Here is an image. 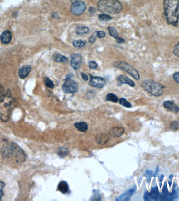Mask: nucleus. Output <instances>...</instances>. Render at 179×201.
Wrapping results in <instances>:
<instances>
[{"label": "nucleus", "mask_w": 179, "mask_h": 201, "mask_svg": "<svg viewBox=\"0 0 179 201\" xmlns=\"http://www.w3.org/2000/svg\"><path fill=\"white\" fill-rule=\"evenodd\" d=\"M165 15L168 24L179 26V0L163 1Z\"/></svg>", "instance_id": "obj_1"}, {"label": "nucleus", "mask_w": 179, "mask_h": 201, "mask_svg": "<svg viewBox=\"0 0 179 201\" xmlns=\"http://www.w3.org/2000/svg\"><path fill=\"white\" fill-rule=\"evenodd\" d=\"M12 104V98L10 90L0 94V119L7 122L10 118Z\"/></svg>", "instance_id": "obj_2"}, {"label": "nucleus", "mask_w": 179, "mask_h": 201, "mask_svg": "<svg viewBox=\"0 0 179 201\" xmlns=\"http://www.w3.org/2000/svg\"><path fill=\"white\" fill-rule=\"evenodd\" d=\"M97 7L102 13L115 14L121 12L123 6L118 0H99Z\"/></svg>", "instance_id": "obj_3"}, {"label": "nucleus", "mask_w": 179, "mask_h": 201, "mask_svg": "<svg viewBox=\"0 0 179 201\" xmlns=\"http://www.w3.org/2000/svg\"><path fill=\"white\" fill-rule=\"evenodd\" d=\"M2 156L5 158H10L15 157L16 160L20 161H23L26 159V155L23 152L20 147L16 144H11L8 146L3 147L1 150Z\"/></svg>", "instance_id": "obj_4"}, {"label": "nucleus", "mask_w": 179, "mask_h": 201, "mask_svg": "<svg viewBox=\"0 0 179 201\" xmlns=\"http://www.w3.org/2000/svg\"><path fill=\"white\" fill-rule=\"evenodd\" d=\"M141 85L144 90L155 97H160L163 93L162 85L153 80H145Z\"/></svg>", "instance_id": "obj_5"}, {"label": "nucleus", "mask_w": 179, "mask_h": 201, "mask_svg": "<svg viewBox=\"0 0 179 201\" xmlns=\"http://www.w3.org/2000/svg\"><path fill=\"white\" fill-rule=\"evenodd\" d=\"M114 67L122 70L125 71L136 80H139L140 79V75L138 71L127 62L122 61H116L114 62Z\"/></svg>", "instance_id": "obj_6"}, {"label": "nucleus", "mask_w": 179, "mask_h": 201, "mask_svg": "<svg viewBox=\"0 0 179 201\" xmlns=\"http://www.w3.org/2000/svg\"><path fill=\"white\" fill-rule=\"evenodd\" d=\"M62 90L66 94H72L77 92L78 87L77 83L69 76L65 78L62 86Z\"/></svg>", "instance_id": "obj_7"}, {"label": "nucleus", "mask_w": 179, "mask_h": 201, "mask_svg": "<svg viewBox=\"0 0 179 201\" xmlns=\"http://www.w3.org/2000/svg\"><path fill=\"white\" fill-rule=\"evenodd\" d=\"M85 4L80 0H76L72 4L71 12L75 15H80L82 14L86 10Z\"/></svg>", "instance_id": "obj_8"}, {"label": "nucleus", "mask_w": 179, "mask_h": 201, "mask_svg": "<svg viewBox=\"0 0 179 201\" xmlns=\"http://www.w3.org/2000/svg\"><path fill=\"white\" fill-rule=\"evenodd\" d=\"M90 80L89 84L92 87H95L96 88H103L106 85V81L105 79L101 77H94L90 74Z\"/></svg>", "instance_id": "obj_9"}, {"label": "nucleus", "mask_w": 179, "mask_h": 201, "mask_svg": "<svg viewBox=\"0 0 179 201\" xmlns=\"http://www.w3.org/2000/svg\"><path fill=\"white\" fill-rule=\"evenodd\" d=\"M82 56L79 54H73L71 55V66L74 70H77L80 69L81 65Z\"/></svg>", "instance_id": "obj_10"}, {"label": "nucleus", "mask_w": 179, "mask_h": 201, "mask_svg": "<svg viewBox=\"0 0 179 201\" xmlns=\"http://www.w3.org/2000/svg\"><path fill=\"white\" fill-rule=\"evenodd\" d=\"M159 200L160 201H173V200L171 193L168 192V187H167L166 182H165L164 184L162 193L160 194Z\"/></svg>", "instance_id": "obj_11"}, {"label": "nucleus", "mask_w": 179, "mask_h": 201, "mask_svg": "<svg viewBox=\"0 0 179 201\" xmlns=\"http://www.w3.org/2000/svg\"><path fill=\"white\" fill-rule=\"evenodd\" d=\"M136 191V188H132L130 190L126 192L125 193H123L120 196L116 199V201H129L131 196Z\"/></svg>", "instance_id": "obj_12"}, {"label": "nucleus", "mask_w": 179, "mask_h": 201, "mask_svg": "<svg viewBox=\"0 0 179 201\" xmlns=\"http://www.w3.org/2000/svg\"><path fill=\"white\" fill-rule=\"evenodd\" d=\"M31 67L30 65H24L19 70L18 75L20 78L24 79L27 77L31 70Z\"/></svg>", "instance_id": "obj_13"}, {"label": "nucleus", "mask_w": 179, "mask_h": 201, "mask_svg": "<svg viewBox=\"0 0 179 201\" xmlns=\"http://www.w3.org/2000/svg\"><path fill=\"white\" fill-rule=\"evenodd\" d=\"M125 132L124 128L122 127H113L109 132V135L113 137H119L123 135Z\"/></svg>", "instance_id": "obj_14"}, {"label": "nucleus", "mask_w": 179, "mask_h": 201, "mask_svg": "<svg viewBox=\"0 0 179 201\" xmlns=\"http://www.w3.org/2000/svg\"><path fill=\"white\" fill-rule=\"evenodd\" d=\"M117 81H118L119 84H127L130 87H133L135 86V84L133 81L125 75H121L119 76L117 79Z\"/></svg>", "instance_id": "obj_15"}, {"label": "nucleus", "mask_w": 179, "mask_h": 201, "mask_svg": "<svg viewBox=\"0 0 179 201\" xmlns=\"http://www.w3.org/2000/svg\"><path fill=\"white\" fill-rule=\"evenodd\" d=\"M163 105L167 110L174 112L176 113H178L179 112V108L173 102L170 101H166L163 103Z\"/></svg>", "instance_id": "obj_16"}, {"label": "nucleus", "mask_w": 179, "mask_h": 201, "mask_svg": "<svg viewBox=\"0 0 179 201\" xmlns=\"http://www.w3.org/2000/svg\"><path fill=\"white\" fill-rule=\"evenodd\" d=\"M0 39L2 43L4 44H7L10 43L12 39V34L11 31L8 30L4 31L2 33V34L1 35Z\"/></svg>", "instance_id": "obj_17"}, {"label": "nucleus", "mask_w": 179, "mask_h": 201, "mask_svg": "<svg viewBox=\"0 0 179 201\" xmlns=\"http://www.w3.org/2000/svg\"><path fill=\"white\" fill-rule=\"evenodd\" d=\"M96 141L100 145H105L109 141V135L105 134H100L96 136Z\"/></svg>", "instance_id": "obj_18"}, {"label": "nucleus", "mask_w": 179, "mask_h": 201, "mask_svg": "<svg viewBox=\"0 0 179 201\" xmlns=\"http://www.w3.org/2000/svg\"><path fill=\"white\" fill-rule=\"evenodd\" d=\"M75 127L81 132H85L88 129V125L85 122H77L75 124Z\"/></svg>", "instance_id": "obj_19"}, {"label": "nucleus", "mask_w": 179, "mask_h": 201, "mask_svg": "<svg viewBox=\"0 0 179 201\" xmlns=\"http://www.w3.org/2000/svg\"><path fill=\"white\" fill-rule=\"evenodd\" d=\"M58 190L64 194L67 193L69 191L68 184L67 182L64 181L60 182L59 183Z\"/></svg>", "instance_id": "obj_20"}, {"label": "nucleus", "mask_w": 179, "mask_h": 201, "mask_svg": "<svg viewBox=\"0 0 179 201\" xmlns=\"http://www.w3.org/2000/svg\"><path fill=\"white\" fill-rule=\"evenodd\" d=\"M89 28L84 26H79L75 30V33L78 36H82L86 34L89 31Z\"/></svg>", "instance_id": "obj_21"}, {"label": "nucleus", "mask_w": 179, "mask_h": 201, "mask_svg": "<svg viewBox=\"0 0 179 201\" xmlns=\"http://www.w3.org/2000/svg\"><path fill=\"white\" fill-rule=\"evenodd\" d=\"M150 195L152 199H153L155 201L159 200L160 193L157 186L152 188L151 192H150Z\"/></svg>", "instance_id": "obj_22"}, {"label": "nucleus", "mask_w": 179, "mask_h": 201, "mask_svg": "<svg viewBox=\"0 0 179 201\" xmlns=\"http://www.w3.org/2000/svg\"><path fill=\"white\" fill-rule=\"evenodd\" d=\"M53 60L54 61L57 62H67L68 61V58L65 57V56H63L61 54H56L54 55L53 57H52Z\"/></svg>", "instance_id": "obj_23"}, {"label": "nucleus", "mask_w": 179, "mask_h": 201, "mask_svg": "<svg viewBox=\"0 0 179 201\" xmlns=\"http://www.w3.org/2000/svg\"><path fill=\"white\" fill-rule=\"evenodd\" d=\"M69 149L65 147H60L58 150L57 154L61 158H65L68 155Z\"/></svg>", "instance_id": "obj_24"}, {"label": "nucleus", "mask_w": 179, "mask_h": 201, "mask_svg": "<svg viewBox=\"0 0 179 201\" xmlns=\"http://www.w3.org/2000/svg\"><path fill=\"white\" fill-rule=\"evenodd\" d=\"M108 31H109V35L112 37L115 38L116 39L119 37L117 30H116V28L114 27H109L108 28Z\"/></svg>", "instance_id": "obj_25"}, {"label": "nucleus", "mask_w": 179, "mask_h": 201, "mask_svg": "<svg viewBox=\"0 0 179 201\" xmlns=\"http://www.w3.org/2000/svg\"><path fill=\"white\" fill-rule=\"evenodd\" d=\"M171 194L172 196L173 199H177L179 194V190L177 185L176 183H174L173 186L172 191L171 192Z\"/></svg>", "instance_id": "obj_26"}, {"label": "nucleus", "mask_w": 179, "mask_h": 201, "mask_svg": "<svg viewBox=\"0 0 179 201\" xmlns=\"http://www.w3.org/2000/svg\"><path fill=\"white\" fill-rule=\"evenodd\" d=\"M86 41H83L82 40H78V41H75L72 43V44L75 48H82L85 47V45H86Z\"/></svg>", "instance_id": "obj_27"}, {"label": "nucleus", "mask_w": 179, "mask_h": 201, "mask_svg": "<svg viewBox=\"0 0 179 201\" xmlns=\"http://www.w3.org/2000/svg\"><path fill=\"white\" fill-rule=\"evenodd\" d=\"M106 100L108 101L116 103L119 101V98L115 94L113 93H109L108 95H106Z\"/></svg>", "instance_id": "obj_28"}, {"label": "nucleus", "mask_w": 179, "mask_h": 201, "mask_svg": "<svg viewBox=\"0 0 179 201\" xmlns=\"http://www.w3.org/2000/svg\"><path fill=\"white\" fill-rule=\"evenodd\" d=\"M112 19V17L107 14H101L99 16V20L101 21L107 22Z\"/></svg>", "instance_id": "obj_29"}, {"label": "nucleus", "mask_w": 179, "mask_h": 201, "mask_svg": "<svg viewBox=\"0 0 179 201\" xmlns=\"http://www.w3.org/2000/svg\"><path fill=\"white\" fill-rule=\"evenodd\" d=\"M44 83L46 87L50 89H53L54 88V84L52 81L48 77L44 78Z\"/></svg>", "instance_id": "obj_30"}, {"label": "nucleus", "mask_w": 179, "mask_h": 201, "mask_svg": "<svg viewBox=\"0 0 179 201\" xmlns=\"http://www.w3.org/2000/svg\"><path fill=\"white\" fill-rule=\"evenodd\" d=\"M119 102L120 104L122 105L123 106H125L126 108H132V104L129 102L127 101L125 98H120L119 100Z\"/></svg>", "instance_id": "obj_31"}, {"label": "nucleus", "mask_w": 179, "mask_h": 201, "mask_svg": "<svg viewBox=\"0 0 179 201\" xmlns=\"http://www.w3.org/2000/svg\"><path fill=\"white\" fill-rule=\"evenodd\" d=\"M145 174H146V177L147 178V181L148 183H150L152 176L153 175V172L150 170H147Z\"/></svg>", "instance_id": "obj_32"}, {"label": "nucleus", "mask_w": 179, "mask_h": 201, "mask_svg": "<svg viewBox=\"0 0 179 201\" xmlns=\"http://www.w3.org/2000/svg\"><path fill=\"white\" fill-rule=\"evenodd\" d=\"M89 67L90 69L95 70L98 67V65L94 61H90L89 62Z\"/></svg>", "instance_id": "obj_33"}, {"label": "nucleus", "mask_w": 179, "mask_h": 201, "mask_svg": "<svg viewBox=\"0 0 179 201\" xmlns=\"http://www.w3.org/2000/svg\"><path fill=\"white\" fill-rule=\"evenodd\" d=\"M4 186H5V183H4L0 179V199L2 196H3V189Z\"/></svg>", "instance_id": "obj_34"}, {"label": "nucleus", "mask_w": 179, "mask_h": 201, "mask_svg": "<svg viewBox=\"0 0 179 201\" xmlns=\"http://www.w3.org/2000/svg\"><path fill=\"white\" fill-rule=\"evenodd\" d=\"M170 127L173 130H177L179 127V122L173 121L170 124Z\"/></svg>", "instance_id": "obj_35"}, {"label": "nucleus", "mask_w": 179, "mask_h": 201, "mask_svg": "<svg viewBox=\"0 0 179 201\" xmlns=\"http://www.w3.org/2000/svg\"><path fill=\"white\" fill-rule=\"evenodd\" d=\"M173 52H174V54L176 55V56L177 57H179V42L178 43L177 45L175 46L174 48V50H173Z\"/></svg>", "instance_id": "obj_36"}, {"label": "nucleus", "mask_w": 179, "mask_h": 201, "mask_svg": "<svg viewBox=\"0 0 179 201\" xmlns=\"http://www.w3.org/2000/svg\"><path fill=\"white\" fill-rule=\"evenodd\" d=\"M105 36H106V34L104 31H97V36L98 38H103L105 37Z\"/></svg>", "instance_id": "obj_37"}, {"label": "nucleus", "mask_w": 179, "mask_h": 201, "mask_svg": "<svg viewBox=\"0 0 179 201\" xmlns=\"http://www.w3.org/2000/svg\"><path fill=\"white\" fill-rule=\"evenodd\" d=\"M173 78L174 81L179 84V72L174 73L173 75Z\"/></svg>", "instance_id": "obj_38"}, {"label": "nucleus", "mask_w": 179, "mask_h": 201, "mask_svg": "<svg viewBox=\"0 0 179 201\" xmlns=\"http://www.w3.org/2000/svg\"><path fill=\"white\" fill-rule=\"evenodd\" d=\"M144 199H145V201H151L152 198L150 197V193H148L147 191L146 192L145 195H144Z\"/></svg>", "instance_id": "obj_39"}, {"label": "nucleus", "mask_w": 179, "mask_h": 201, "mask_svg": "<svg viewBox=\"0 0 179 201\" xmlns=\"http://www.w3.org/2000/svg\"><path fill=\"white\" fill-rule=\"evenodd\" d=\"M96 41V38L95 34H93V35H92V36L90 37V38L89 39V43H91V44H94V43Z\"/></svg>", "instance_id": "obj_40"}, {"label": "nucleus", "mask_w": 179, "mask_h": 201, "mask_svg": "<svg viewBox=\"0 0 179 201\" xmlns=\"http://www.w3.org/2000/svg\"><path fill=\"white\" fill-rule=\"evenodd\" d=\"M99 198H101V195L99 193H94V196L92 197L93 199H92L91 200H96V201H99L101 199H99Z\"/></svg>", "instance_id": "obj_41"}, {"label": "nucleus", "mask_w": 179, "mask_h": 201, "mask_svg": "<svg viewBox=\"0 0 179 201\" xmlns=\"http://www.w3.org/2000/svg\"><path fill=\"white\" fill-rule=\"evenodd\" d=\"M116 42L119 44H122L125 43V41L123 38L119 37V38L116 39Z\"/></svg>", "instance_id": "obj_42"}, {"label": "nucleus", "mask_w": 179, "mask_h": 201, "mask_svg": "<svg viewBox=\"0 0 179 201\" xmlns=\"http://www.w3.org/2000/svg\"><path fill=\"white\" fill-rule=\"evenodd\" d=\"M81 74L82 78L84 81H88L89 80V77H88V75L86 74H85L83 72H82Z\"/></svg>", "instance_id": "obj_43"}, {"label": "nucleus", "mask_w": 179, "mask_h": 201, "mask_svg": "<svg viewBox=\"0 0 179 201\" xmlns=\"http://www.w3.org/2000/svg\"><path fill=\"white\" fill-rule=\"evenodd\" d=\"M164 178V175H161L159 177V181L160 188H161V186H162V182L163 179Z\"/></svg>", "instance_id": "obj_44"}, {"label": "nucleus", "mask_w": 179, "mask_h": 201, "mask_svg": "<svg viewBox=\"0 0 179 201\" xmlns=\"http://www.w3.org/2000/svg\"><path fill=\"white\" fill-rule=\"evenodd\" d=\"M89 11L90 12V13H95L96 12V8H94L93 7H91L89 9Z\"/></svg>", "instance_id": "obj_45"}, {"label": "nucleus", "mask_w": 179, "mask_h": 201, "mask_svg": "<svg viewBox=\"0 0 179 201\" xmlns=\"http://www.w3.org/2000/svg\"><path fill=\"white\" fill-rule=\"evenodd\" d=\"M173 177V175H171L169 176V180L168 181V183H169V184L170 187L171 186V182H172V181Z\"/></svg>", "instance_id": "obj_46"}]
</instances>
